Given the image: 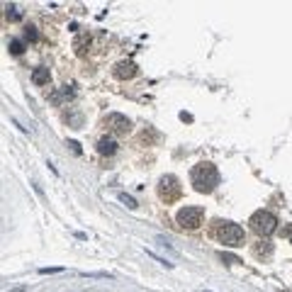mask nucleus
Listing matches in <instances>:
<instances>
[{"mask_svg": "<svg viewBox=\"0 0 292 292\" xmlns=\"http://www.w3.org/2000/svg\"><path fill=\"white\" fill-rule=\"evenodd\" d=\"M190 178H193V185H195L197 193H212L219 185V173H217V168L212 166L209 161L197 163V166L193 168Z\"/></svg>", "mask_w": 292, "mask_h": 292, "instance_id": "nucleus-1", "label": "nucleus"}, {"mask_svg": "<svg viewBox=\"0 0 292 292\" xmlns=\"http://www.w3.org/2000/svg\"><path fill=\"white\" fill-rule=\"evenodd\" d=\"M214 236L224 244V246H231V249H239V246H244L246 244V234H244V229L239 227V224H234V222H217L214 224Z\"/></svg>", "mask_w": 292, "mask_h": 292, "instance_id": "nucleus-2", "label": "nucleus"}, {"mask_svg": "<svg viewBox=\"0 0 292 292\" xmlns=\"http://www.w3.org/2000/svg\"><path fill=\"white\" fill-rule=\"evenodd\" d=\"M249 224L258 236H270L278 229V217L273 212H268V209H258V212L251 214Z\"/></svg>", "mask_w": 292, "mask_h": 292, "instance_id": "nucleus-3", "label": "nucleus"}, {"mask_svg": "<svg viewBox=\"0 0 292 292\" xmlns=\"http://www.w3.org/2000/svg\"><path fill=\"white\" fill-rule=\"evenodd\" d=\"M180 195H183V188H180V180L175 175H163L159 180V197L163 202H175Z\"/></svg>", "mask_w": 292, "mask_h": 292, "instance_id": "nucleus-4", "label": "nucleus"}, {"mask_svg": "<svg viewBox=\"0 0 292 292\" xmlns=\"http://www.w3.org/2000/svg\"><path fill=\"white\" fill-rule=\"evenodd\" d=\"M178 224L183 229H200L202 227V219H205V209L202 207H183L175 214Z\"/></svg>", "mask_w": 292, "mask_h": 292, "instance_id": "nucleus-5", "label": "nucleus"}, {"mask_svg": "<svg viewBox=\"0 0 292 292\" xmlns=\"http://www.w3.org/2000/svg\"><path fill=\"white\" fill-rule=\"evenodd\" d=\"M102 125H105V129H107L110 134H117V136H122V134H127V131L131 129V122L127 120L125 115H120V112H110V115L102 120Z\"/></svg>", "mask_w": 292, "mask_h": 292, "instance_id": "nucleus-6", "label": "nucleus"}, {"mask_svg": "<svg viewBox=\"0 0 292 292\" xmlns=\"http://www.w3.org/2000/svg\"><path fill=\"white\" fill-rule=\"evenodd\" d=\"M112 73H115V78H120V81H129V78L136 76V64H134V61H120Z\"/></svg>", "mask_w": 292, "mask_h": 292, "instance_id": "nucleus-7", "label": "nucleus"}, {"mask_svg": "<svg viewBox=\"0 0 292 292\" xmlns=\"http://www.w3.org/2000/svg\"><path fill=\"white\" fill-rule=\"evenodd\" d=\"M97 151H100L102 156H115V154H117V141H115V139L102 136V139L97 141Z\"/></svg>", "mask_w": 292, "mask_h": 292, "instance_id": "nucleus-8", "label": "nucleus"}, {"mask_svg": "<svg viewBox=\"0 0 292 292\" xmlns=\"http://www.w3.org/2000/svg\"><path fill=\"white\" fill-rule=\"evenodd\" d=\"M49 81H51L49 68L39 66V68H34V71H32V83H34V85H49Z\"/></svg>", "mask_w": 292, "mask_h": 292, "instance_id": "nucleus-9", "label": "nucleus"}, {"mask_svg": "<svg viewBox=\"0 0 292 292\" xmlns=\"http://www.w3.org/2000/svg\"><path fill=\"white\" fill-rule=\"evenodd\" d=\"M71 97H73V90H68V85H64L61 93H54V95H51V100H54L56 105H61V100H71Z\"/></svg>", "mask_w": 292, "mask_h": 292, "instance_id": "nucleus-10", "label": "nucleus"}, {"mask_svg": "<svg viewBox=\"0 0 292 292\" xmlns=\"http://www.w3.org/2000/svg\"><path fill=\"white\" fill-rule=\"evenodd\" d=\"M7 49H10L12 56H22V54H25V42H20V39H10Z\"/></svg>", "mask_w": 292, "mask_h": 292, "instance_id": "nucleus-11", "label": "nucleus"}, {"mask_svg": "<svg viewBox=\"0 0 292 292\" xmlns=\"http://www.w3.org/2000/svg\"><path fill=\"white\" fill-rule=\"evenodd\" d=\"M7 17H10L12 22H17V20H22V15H20V10H17L15 5H10V7H7Z\"/></svg>", "mask_w": 292, "mask_h": 292, "instance_id": "nucleus-12", "label": "nucleus"}, {"mask_svg": "<svg viewBox=\"0 0 292 292\" xmlns=\"http://www.w3.org/2000/svg\"><path fill=\"white\" fill-rule=\"evenodd\" d=\"M117 197H120V202H125L127 207H136V200H134V197H129V195H125V193H120V195H117Z\"/></svg>", "mask_w": 292, "mask_h": 292, "instance_id": "nucleus-13", "label": "nucleus"}, {"mask_svg": "<svg viewBox=\"0 0 292 292\" xmlns=\"http://www.w3.org/2000/svg\"><path fill=\"white\" fill-rule=\"evenodd\" d=\"M25 37H27L30 42H34V39H37V30H34V27H27V30H25Z\"/></svg>", "mask_w": 292, "mask_h": 292, "instance_id": "nucleus-14", "label": "nucleus"}, {"mask_svg": "<svg viewBox=\"0 0 292 292\" xmlns=\"http://www.w3.org/2000/svg\"><path fill=\"white\" fill-rule=\"evenodd\" d=\"M68 146H71V151H73L76 156H81V154H83V151H81V144H78V141H68Z\"/></svg>", "mask_w": 292, "mask_h": 292, "instance_id": "nucleus-15", "label": "nucleus"}, {"mask_svg": "<svg viewBox=\"0 0 292 292\" xmlns=\"http://www.w3.org/2000/svg\"><path fill=\"white\" fill-rule=\"evenodd\" d=\"M61 270H64V268H39L42 275H46V273H61Z\"/></svg>", "mask_w": 292, "mask_h": 292, "instance_id": "nucleus-16", "label": "nucleus"}, {"mask_svg": "<svg viewBox=\"0 0 292 292\" xmlns=\"http://www.w3.org/2000/svg\"><path fill=\"white\" fill-rule=\"evenodd\" d=\"M222 258H224V260H227L229 265H234V263H239V258H234V256H224V253H222Z\"/></svg>", "mask_w": 292, "mask_h": 292, "instance_id": "nucleus-17", "label": "nucleus"}, {"mask_svg": "<svg viewBox=\"0 0 292 292\" xmlns=\"http://www.w3.org/2000/svg\"><path fill=\"white\" fill-rule=\"evenodd\" d=\"M205 292H209V290H205Z\"/></svg>", "mask_w": 292, "mask_h": 292, "instance_id": "nucleus-18", "label": "nucleus"}]
</instances>
